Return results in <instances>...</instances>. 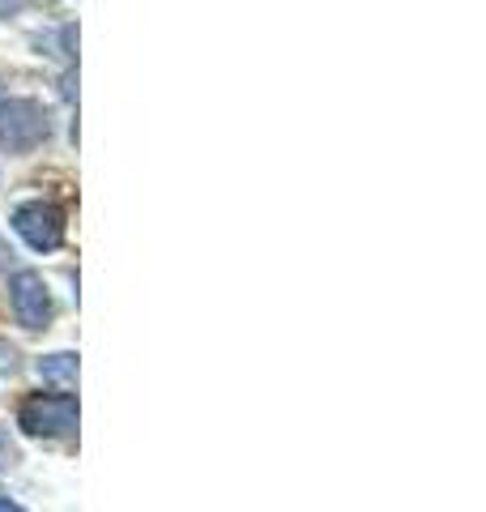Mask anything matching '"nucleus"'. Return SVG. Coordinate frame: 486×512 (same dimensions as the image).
Instances as JSON below:
<instances>
[{
  "label": "nucleus",
  "mask_w": 486,
  "mask_h": 512,
  "mask_svg": "<svg viewBox=\"0 0 486 512\" xmlns=\"http://www.w3.org/2000/svg\"><path fill=\"white\" fill-rule=\"evenodd\" d=\"M18 427L35 440H64L77 431L73 393H26L18 402Z\"/></svg>",
  "instance_id": "f257e3e1"
},
{
  "label": "nucleus",
  "mask_w": 486,
  "mask_h": 512,
  "mask_svg": "<svg viewBox=\"0 0 486 512\" xmlns=\"http://www.w3.org/2000/svg\"><path fill=\"white\" fill-rule=\"evenodd\" d=\"M47 133H52V120L39 99H0V150L5 154L39 150Z\"/></svg>",
  "instance_id": "f03ea898"
},
{
  "label": "nucleus",
  "mask_w": 486,
  "mask_h": 512,
  "mask_svg": "<svg viewBox=\"0 0 486 512\" xmlns=\"http://www.w3.org/2000/svg\"><path fill=\"white\" fill-rule=\"evenodd\" d=\"M9 308H13V316H18V325L30 329V333L52 325L56 303H52V291H47L39 269H13L9 274Z\"/></svg>",
  "instance_id": "7ed1b4c3"
},
{
  "label": "nucleus",
  "mask_w": 486,
  "mask_h": 512,
  "mask_svg": "<svg viewBox=\"0 0 486 512\" xmlns=\"http://www.w3.org/2000/svg\"><path fill=\"white\" fill-rule=\"evenodd\" d=\"M9 222H13V231L26 239V248H35V252H56L64 244V210L43 197L22 201Z\"/></svg>",
  "instance_id": "20e7f679"
},
{
  "label": "nucleus",
  "mask_w": 486,
  "mask_h": 512,
  "mask_svg": "<svg viewBox=\"0 0 486 512\" xmlns=\"http://www.w3.org/2000/svg\"><path fill=\"white\" fill-rule=\"evenodd\" d=\"M35 367H39V376L47 384H60V389H73L77 384V355H69V350H60V355H43Z\"/></svg>",
  "instance_id": "39448f33"
},
{
  "label": "nucleus",
  "mask_w": 486,
  "mask_h": 512,
  "mask_svg": "<svg viewBox=\"0 0 486 512\" xmlns=\"http://www.w3.org/2000/svg\"><path fill=\"white\" fill-rule=\"evenodd\" d=\"M18 461H22L18 444H13V440H9V431L0 427V470H13V466H18Z\"/></svg>",
  "instance_id": "423d86ee"
},
{
  "label": "nucleus",
  "mask_w": 486,
  "mask_h": 512,
  "mask_svg": "<svg viewBox=\"0 0 486 512\" xmlns=\"http://www.w3.org/2000/svg\"><path fill=\"white\" fill-rule=\"evenodd\" d=\"M13 265V248L5 244V239H0V274H5V269Z\"/></svg>",
  "instance_id": "0eeeda50"
},
{
  "label": "nucleus",
  "mask_w": 486,
  "mask_h": 512,
  "mask_svg": "<svg viewBox=\"0 0 486 512\" xmlns=\"http://www.w3.org/2000/svg\"><path fill=\"white\" fill-rule=\"evenodd\" d=\"M26 0H0V18H9V13H18Z\"/></svg>",
  "instance_id": "6e6552de"
},
{
  "label": "nucleus",
  "mask_w": 486,
  "mask_h": 512,
  "mask_svg": "<svg viewBox=\"0 0 486 512\" xmlns=\"http://www.w3.org/2000/svg\"><path fill=\"white\" fill-rule=\"evenodd\" d=\"M0 512H26V508H22V504H13L9 495H0Z\"/></svg>",
  "instance_id": "1a4fd4ad"
}]
</instances>
